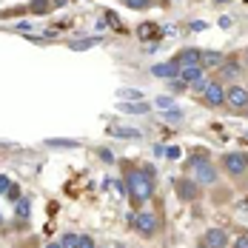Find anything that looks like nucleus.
Listing matches in <instances>:
<instances>
[{"mask_svg":"<svg viewBox=\"0 0 248 248\" xmlns=\"http://www.w3.org/2000/svg\"><path fill=\"white\" fill-rule=\"evenodd\" d=\"M246 69H248V51H246Z\"/></svg>","mask_w":248,"mask_h":248,"instance_id":"nucleus-36","label":"nucleus"},{"mask_svg":"<svg viewBox=\"0 0 248 248\" xmlns=\"http://www.w3.org/2000/svg\"><path fill=\"white\" fill-rule=\"evenodd\" d=\"M120 97H134V100H143V94H140V92H131V89H123V92H120Z\"/></svg>","mask_w":248,"mask_h":248,"instance_id":"nucleus-26","label":"nucleus"},{"mask_svg":"<svg viewBox=\"0 0 248 248\" xmlns=\"http://www.w3.org/2000/svg\"><path fill=\"white\" fill-rule=\"evenodd\" d=\"M217 23L223 26V29H228V26H231V17H220V20H217Z\"/></svg>","mask_w":248,"mask_h":248,"instance_id":"nucleus-32","label":"nucleus"},{"mask_svg":"<svg viewBox=\"0 0 248 248\" xmlns=\"http://www.w3.org/2000/svg\"><path fill=\"white\" fill-rule=\"evenodd\" d=\"M77 248H97V243H94V237L83 234V237H80V243H77Z\"/></svg>","mask_w":248,"mask_h":248,"instance_id":"nucleus-23","label":"nucleus"},{"mask_svg":"<svg viewBox=\"0 0 248 248\" xmlns=\"http://www.w3.org/2000/svg\"><path fill=\"white\" fill-rule=\"evenodd\" d=\"M114 137H123V140H131V137H140V131L137 128H123V125H111L108 128Z\"/></svg>","mask_w":248,"mask_h":248,"instance_id":"nucleus-16","label":"nucleus"},{"mask_svg":"<svg viewBox=\"0 0 248 248\" xmlns=\"http://www.w3.org/2000/svg\"><path fill=\"white\" fill-rule=\"evenodd\" d=\"M77 243H80V234H75V231H66L60 237V246L63 248H77Z\"/></svg>","mask_w":248,"mask_h":248,"instance_id":"nucleus-17","label":"nucleus"},{"mask_svg":"<svg viewBox=\"0 0 248 248\" xmlns=\"http://www.w3.org/2000/svg\"><path fill=\"white\" fill-rule=\"evenodd\" d=\"M166 154H169V157L174 160V157H180V149H166Z\"/></svg>","mask_w":248,"mask_h":248,"instance_id":"nucleus-33","label":"nucleus"},{"mask_svg":"<svg viewBox=\"0 0 248 248\" xmlns=\"http://www.w3.org/2000/svg\"><path fill=\"white\" fill-rule=\"evenodd\" d=\"M15 214H17V220H29V200H26V197L17 200V208H15Z\"/></svg>","mask_w":248,"mask_h":248,"instance_id":"nucleus-19","label":"nucleus"},{"mask_svg":"<svg viewBox=\"0 0 248 248\" xmlns=\"http://www.w3.org/2000/svg\"><path fill=\"white\" fill-rule=\"evenodd\" d=\"M225 103H228L234 111H246V108H248V89H246V86L231 83V86L225 89Z\"/></svg>","mask_w":248,"mask_h":248,"instance_id":"nucleus-6","label":"nucleus"},{"mask_svg":"<svg viewBox=\"0 0 248 248\" xmlns=\"http://www.w3.org/2000/svg\"><path fill=\"white\" fill-rule=\"evenodd\" d=\"M128 220H131V225L137 228V234H140V237H146V240L157 237V231H160V220H157V214L140 211V214H131Z\"/></svg>","mask_w":248,"mask_h":248,"instance_id":"nucleus-2","label":"nucleus"},{"mask_svg":"<svg viewBox=\"0 0 248 248\" xmlns=\"http://www.w3.org/2000/svg\"><path fill=\"white\" fill-rule=\"evenodd\" d=\"M97 154H100V157H103V160H106V163H114V154H111V151H108V149H100Z\"/></svg>","mask_w":248,"mask_h":248,"instance_id":"nucleus-27","label":"nucleus"},{"mask_svg":"<svg viewBox=\"0 0 248 248\" xmlns=\"http://www.w3.org/2000/svg\"><path fill=\"white\" fill-rule=\"evenodd\" d=\"M223 60H225V54H220V51H202L200 66H202V69H220Z\"/></svg>","mask_w":248,"mask_h":248,"instance_id":"nucleus-12","label":"nucleus"},{"mask_svg":"<svg viewBox=\"0 0 248 248\" xmlns=\"http://www.w3.org/2000/svg\"><path fill=\"white\" fill-rule=\"evenodd\" d=\"M243 140H246V143H248V134H246V137H243Z\"/></svg>","mask_w":248,"mask_h":248,"instance_id":"nucleus-38","label":"nucleus"},{"mask_svg":"<svg viewBox=\"0 0 248 248\" xmlns=\"http://www.w3.org/2000/svg\"><path fill=\"white\" fill-rule=\"evenodd\" d=\"M137 37L140 40H154V37H160V29H157V23H143L137 26Z\"/></svg>","mask_w":248,"mask_h":248,"instance_id":"nucleus-14","label":"nucleus"},{"mask_svg":"<svg viewBox=\"0 0 248 248\" xmlns=\"http://www.w3.org/2000/svg\"><path fill=\"white\" fill-rule=\"evenodd\" d=\"M154 169L146 166V169H137V166H128L125 169V177H123V188L128 200H131V205L134 208H140L143 202H149L154 197Z\"/></svg>","mask_w":248,"mask_h":248,"instance_id":"nucleus-1","label":"nucleus"},{"mask_svg":"<svg viewBox=\"0 0 248 248\" xmlns=\"http://www.w3.org/2000/svg\"><path fill=\"white\" fill-rule=\"evenodd\" d=\"M200 57H202V51L191 46V49H180V51H177L171 63H177L180 69H186V66H200Z\"/></svg>","mask_w":248,"mask_h":248,"instance_id":"nucleus-9","label":"nucleus"},{"mask_svg":"<svg viewBox=\"0 0 248 248\" xmlns=\"http://www.w3.org/2000/svg\"><path fill=\"white\" fill-rule=\"evenodd\" d=\"M246 114H248V108H246Z\"/></svg>","mask_w":248,"mask_h":248,"instance_id":"nucleus-40","label":"nucleus"},{"mask_svg":"<svg viewBox=\"0 0 248 248\" xmlns=\"http://www.w3.org/2000/svg\"><path fill=\"white\" fill-rule=\"evenodd\" d=\"M217 72H220V80H225V83H234V80L240 77V72H243V69H240L237 57L231 54V57H225V60H223V66H220Z\"/></svg>","mask_w":248,"mask_h":248,"instance_id":"nucleus-10","label":"nucleus"},{"mask_svg":"<svg viewBox=\"0 0 248 248\" xmlns=\"http://www.w3.org/2000/svg\"><path fill=\"white\" fill-rule=\"evenodd\" d=\"M202 243H205L208 248H228L231 237H228V231H225V228H208V231H205V237H202Z\"/></svg>","mask_w":248,"mask_h":248,"instance_id":"nucleus-8","label":"nucleus"},{"mask_svg":"<svg viewBox=\"0 0 248 248\" xmlns=\"http://www.w3.org/2000/svg\"><path fill=\"white\" fill-rule=\"evenodd\" d=\"M169 83H171V92H174V94H180V92H186V89H188V83H186L183 77H174V80H169Z\"/></svg>","mask_w":248,"mask_h":248,"instance_id":"nucleus-20","label":"nucleus"},{"mask_svg":"<svg viewBox=\"0 0 248 248\" xmlns=\"http://www.w3.org/2000/svg\"><path fill=\"white\" fill-rule=\"evenodd\" d=\"M123 3L128 6V9H134V12H146V9H151V6H154L151 0H123Z\"/></svg>","mask_w":248,"mask_h":248,"instance_id":"nucleus-18","label":"nucleus"},{"mask_svg":"<svg viewBox=\"0 0 248 248\" xmlns=\"http://www.w3.org/2000/svg\"><path fill=\"white\" fill-rule=\"evenodd\" d=\"M151 75L160 80H174V77H180V66L177 63H157V66H151Z\"/></svg>","mask_w":248,"mask_h":248,"instance_id":"nucleus-11","label":"nucleus"},{"mask_svg":"<svg viewBox=\"0 0 248 248\" xmlns=\"http://www.w3.org/2000/svg\"><path fill=\"white\" fill-rule=\"evenodd\" d=\"M51 3H54V9H63V6H66V3H72V0H51Z\"/></svg>","mask_w":248,"mask_h":248,"instance_id":"nucleus-31","label":"nucleus"},{"mask_svg":"<svg viewBox=\"0 0 248 248\" xmlns=\"http://www.w3.org/2000/svg\"><path fill=\"white\" fill-rule=\"evenodd\" d=\"M214 3H231V0H214Z\"/></svg>","mask_w":248,"mask_h":248,"instance_id":"nucleus-35","label":"nucleus"},{"mask_svg":"<svg viewBox=\"0 0 248 248\" xmlns=\"http://www.w3.org/2000/svg\"><path fill=\"white\" fill-rule=\"evenodd\" d=\"M166 120H169V123H183V111H180V108H169V111H166Z\"/></svg>","mask_w":248,"mask_h":248,"instance_id":"nucleus-22","label":"nucleus"},{"mask_svg":"<svg viewBox=\"0 0 248 248\" xmlns=\"http://www.w3.org/2000/svg\"><path fill=\"white\" fill-rule=\"evenodd\" d=\"M202 103H205L208 108L225 106V83L220 77H217V80H208V86H205V92H202Z\"/></svg>","mask_w":248,"mask_h":248,"instance_id":"nucleus-5","label":"nucleus"},{"mask_svg":"<svg viewBox=\"0 0 248 248\" xmlns=\"http://www.w3.org/2000/svg\"><path fill=\"white\" fill-rule=\"evenodd\" d=\"M51 9H54L51 0H31V3H29V12H31V15H49Z\"/></svg>","mask_w":248,"mask_h":248,"instance_id":"nucleus-15","label":"nucleus"},{"mask_svg":"<svg viewBox=\"0 0 248 248\" xmlns=\"http://www.w3.org/2000/svg\"><path fill=\"white\" fill-rule=\"evenodd\" d=\"M202 29H205V23H202V20H194V23H191V31H202Z\"/></svg>","mask_w":248,"mask_h":248,"instance_id":"nucleus-30","label":"nucleus"},{"mask_svg":"<svg viewBox=\"0 0 248 248\" xmlns=\"http://www.w3.org/2000/svg\"><path fill=\"white\" fill-rule=\"evenodd\" d=\"M188 169H194V174H197L194 180H197V183H202V186H211V183L217 180V169L205 160V154H202V157H200V154H194V157L188 160Z\"/></svg>","mask_w":248,"mask_h":248,"instance_id":"nucleus-3","label":"nucleus"},{"mask_svg":"<svg viewBox=\"0 0 248 248\" xmlns=\"http://www.w3.org/2000/svg\"><path fill=\"white\" fill-rule=\"evenodd\" d=\"M223 171L228 177H240L248 171V151H228L223 157Z\"/></svg>","mask_w":248,"mask_h":248,"instance_id":"nucleus-4","label":"nucleus"},{"mask_svg":"<svg viewBox=\"0 0 248 248\" xmlns=\"http://www.w3.org/2000/svg\"><path fill=\"white\" fill-rule=\"evenodd\" d=\"M0 225H3V214H0Z\"/></svg>","mask_w":248,"mask_h":248,"instance_id":"nucleus-37","label":"nucleus"},{"mask_svg":"<svg viewBox=\"0 0 248 248\" xmlns=\"http://www.w3.org/2000/svg\"><path fill=\"white\" fill-rule=\"evenodd\" d=\"M97 43V37H89V40H77L75 49H89V46H94Z\"/></svg>","mask_w":248,"mask_h":248,"instance_id":"nucleus-25","label":"nucleus"},{"mask_svg":"<svg viewBox=\"0 0 248 248\" xmlns=\"http://www.w3.org/2000/svg\"><path fill=\"white\" fill-rule=\"evenodd\" d=\"M234 248H248V237H246V234H243V237H237V240H234Z\"/></svg>","mask_w":248,"mask_h":248,"instance_id":"nucleus-28","label":"nucleus"},{"mask_svg":"<svg viewBox=\"0 0 248 248\" xmlns=\"http://www.w3.org/2000/svg\"><path fill=\"white\" fill-rule=\"evenodd\" d=\"M120 108H123V111H137V114H143V111H149V106H146V103H137V106H131V103H123Z\"/></svg>","mask_w":248,"mask_h":248,"instance_id":"nucleus-21","label":"nucleus"},{"mask_svg":"<svg viewBox=\"0 0 248 248\" xmlns=\"http://www.w3.org/2000/svg\"><path fill=\"white\" fill-rule=\"evenodd\" d=\"M9 188H12V180L6 174H0V194H9Z\"/></svg>","mask_w":248,"mask_h":248,"instance_id":"nucleus-24","label":"nucleus"},{"mask_svg":"<svg viewBox=\"0 0 248 248\" xmlns=\"http://www.w3.org/2000/svg\"><path fill=\"white\" fill-rule=\"evenodd\" d=\"M200 248H208V246H205V243H202V246H200Z\"/></svg>","mask_w":248,"mask_h":248,"instance_id":"nucleus-39","label":"nucleus"},{"mask_svg":"<svg viewBox=\"0 0 248 248\" xmlns=\"http://www.w3.org/2000/svg\"><path fill=\"white\" fill-rule=\"evenodd\" d=\"M202 72H205L202 66H186V69H180V77H183L188 86H194L200 77H202Z\"/></svg>","mask_w":248,"mask_h":248,"instance_id":"nucleus-13","label":"nucleus"},{"mask_svg":"<svg viewBox=\"0 0 248 248\" xmlns=\"http://www.w3.org/2000/svg\"><path fill=\"white\" fill-rule=\"evenodd\" d=\"M174 191H177V197L180 200L191 202V200L200 197V183L197 180H191V177H180V180H174Z\"/></svg>","mask_w":248,"mask_h":248,"instance_id":"nucleus-7","label":"nucleus"},{"mask_svg":"<svg viewBox=\"0 0 248 248\" xmlns=\"http://www.w3.org/2000/svg\"><path fill=\"white\" fill-rule=\"evenodd\" d=\"M46 248H63V246H60V243H51V246H46Z\"/></svg>","mask_w":248,"mask_h":248,"instance_id":"nucleus-34","label":"nucleus"},{"mask_svg":"<svg viewBox=\"0 0 248 248\" xmlns=\"http://www.w3.org/2000/svg\"><path fill=\"white\" fill-rule=\"evenodd\" d=\"M9 197H12V200H20V191H17V186H15V183H12V188H9Z\"/></svg>","mask_w":248,"mask_h":248,"instance_id":"nucleus-29","label":"nucleus"}]
</instances>
